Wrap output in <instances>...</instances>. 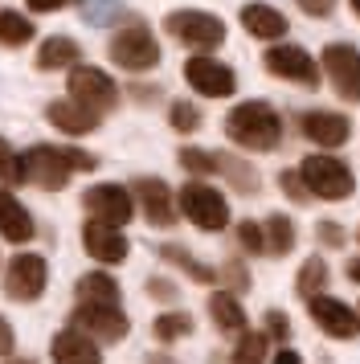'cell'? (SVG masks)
Instances as JSON below:
<instances>
[{"label":"cell","mask_w":360,"mask_h":364,"mask_svg":"<svg viewBox=\"0 0 360 364\" xmlns=\"http://www.w3.org/2000/svg\"><path fill=\"white\" fill-rule=\"evenodd\" d=\"M160 258H164V262H172L176 270H184V274H189L193 282H213V279H217L209 266H201V262L193 258V254H189V250L172 246V242H168V246H160Z\"/></svg>","instance_id":"cell-28"},{"label":"cell","mask_w":360,"mask_h":364,"mask_svg":"<svg viewBox=\"0 0 360 364\" xmlns=\"http://www.w3.org/2000/svg\"><path fill=\"white\" fill-rule=\"evenodd\" d=\"M238 242H242L245 254H262V250H266V230L254 225V221H242V225H238Z\"/></svg>","instance_id":"cell-35"},{"label":"cell","mask_w":360,"mask_h":364,"mask_svg":"<svg viewBox=\"0 0 360 364\" xmlns=\"http://www.w3.org/2000/svg\"><path fill=\"white\" fill-rule=\"evenodd\" d=\"M278 184H282V193H287L295 205H307V200H311V188L303 184V176H299V172H282V176H278Z\"/></svg>","instance_id":"cell-36"},{"label":"cell","mask_w":360,"mask_h":364,"mask_svg":"<svg viewBox=\"0 0 360 364\" xmlns=\"http://www.w3.org/2000/svg\"><path fill=\"white\" fill-rule=\"evenodd\" d=\"M49 356H53V364H102L98 344L86 336V331H78V328L58 331V336H53V344H49Z\"/></svg>","instance_id":"cell-18"},{"label":"cell","mask_w":360,"mask_h":364,"mask_svg":"<svg viewBox=\"0 0 360 364\" xmlns=\"http://www.w3.org/2000/svg\"><path fill=\"white\" fill-rule=\"evenodd\" d=\"M307 315L315 319V328L324 331V336H332V340H356L360 336V315L332 295L307 299Z\"/></svg>","instance_id":"cell-12"},{"label":"cell","mask_w":360,"mask_h":364,"mask_svg":"<svg viewBox=\"0 0 360 364\" xmlns=\"http://www.w3.org/2000/svg\"><path fill=\"white\" fill-rule=\"evenodd\" d=\"M82 209L90 213V221H102V225H115L119 230L135 213V197H131V188H123V184H95V188L82 193Z\"/></svg>","instance_id":"cell-9"},{"label":"cell","mask_w":360,"mask_h":364,"mask_svg":"<svg viewBox=\"0 0 360 364\" xmlns=\"http://www.w3.org/2000/svg\"><path fill=\"white\" fill-rule=\"evenodd\" d=\"M164 29L176 37L180 46H189V50H217L226 41L221 17H213L205 9H176V13L164 17Z\"/></svg>","instance_id":"cell-6"},{"label":"cell","mask_w":360,"mask_h":364,"mask_svg":"<svg viewBox=\"0 0 360 364\" xmlns=\"http://www.w3.org/2000/svg\"><path fill=\"white\" fill-rule=\"evenodd\" d=\"M295 4H299L307 17H327V13L336 9V0H295Z\"/></svg>","instance_id":"cell-38"},{"label":"cell","mask_w":360,"mask_h":364,"mask_svg":"<svg viewBox=\"0 0 360 364\" xmlns=\"http://www.w3.org/2000/svg\"><path fill=\"white\" fill-rule=\"evenodd\" d=\"M266 254H291L295 250V225H291V217H282V213H275V217H266Z\"/></svg>","instance_id":"cell-27"},{"label":"cell","mask_w":360,"mask_h":364,"mask_svg":"<svg viewBox=\"0 0 360 364\" xmlns=\"http://www.w3.org/2000/svg\"><path fill=\"white\" fill-rule=\"evenodd\" d=\"M78 303H98V307H119V287L111 274L90 270L78 279Z\"/></svg>","instance_id":"cell-23"},{"label":"cell","mask_w":360,"mask_h":364,"mask_svg":"<svg viewBox=\"0 0 360 364\" xmlns=\"http://www.w3.org/2000/svg\"><path fill=\"white\" fill-rule=\"evenodd\" d=\"M46 119L65 135H86V132H95L98 127V119L102 115H95L90 107H82V102H74V99H58V102H49L46 107Z\"/></svg>","instance_id":"cell-20"},{"label":"cell","mask_w":360,"mask_h":364,"mask_svg":"<svg viewBox=\"0 0 360 364\" xmlns=\"http://www.w3.org/2000/svg\"><path fill=\"white\" fill-rule=\"evenodd\" d=\"M299 127H303V135H307L315 148H344L348 135H352V123L340 111H307Z\"/></svg>","instance_id":"cell-17"},{"label":"cell","mask_w":360,"mask_h":364,"mask_svg":"<svg viewBox=\"0 0 360 364\" xmlns=\"http://www.w3.org/2000/svg\"><path fill=\"white\" fill-rule=\"evenodd\" d=\"M319 237H324L327 246H344V233H340L336 221H324V225H319Z\"/></svg>","instance_id":"cell-39"},{"label":"cell","mask_w":360,"mask_h":364,"mask_svg":"<svg viewBox=\"0 0 360 364\" xmlns=\"http://www.w3.org/2000/svg\"><path fill=\"white\" fill-rule=\"evenodd\" d=\"M319 62H324V74H327V82H332V90L344 102H360V50L356 46L332 41Z\"/></svg>","instance_id":"cell-8"},{"label":"cell","mask_w":360,"mask_h":364,"mask_svg":"<svg viewBox=\"0 0 360 364\" xmlns=\"http://www.w3.org/2000/svg\"><path fill=\"white\" fill-rule=\"evenodd\" d=\"M9 364H33V360H9Z\"/></svg>","instance_id":"cell-46"},{"label":"cell","mask_w":360,"mask_h":364,"mask_svg":"<svg viewBox=\"0 0 360 364\" xmlns=\"http://www.w3.org/2000/svg\"><path fill=\"white\" fill-rule=\"evenodd\" d=\"M217 172L233 181V188H242V193H254L258 188V172L242 160H233V156H217Z\"/></svg>","instance_id":"cell-30"},{"label":"cell","mask_w":360,"mask_h":364,"mask_svg":"<svg viewBox=\"0 0 360 364\" xmlns=\"http://www.w3.org/2000/svg\"><path fill=\"white\" fill-rule=\"evenodd\" d=\"M78 58H82L78 41L49 37V41H41V50H37V70H74V66H82Z\"/></svg>","instance_id":"cell-22"},{"label":"cell","mask_w":360,"mask_h":364,"mask_svg":"<svg viewBox=\"0 0 360 364\" xmlns=\"http://www.w3.org/2000/svg\"><path fill=\"white\" fill-rule=\"evenodd\" d=\"M147 291H152L156 299H176V287H172L168 279H152L147 282Z\"/></svg>","instance_id":"cell-41"},{"label":"cell","mask_w":360,"mask_h":364,"mask_svg":"<svg viewBox=\"0 0 360 364\" xmlns=\"http://www.w3.org/2000/svg\"><path fill=\"white\" fill-rule=\"evenodd\" d=\"M0 237H4V242H16V246L33 237L29 209H25L13 193H4V188H0Z\"/></svg>","instance_id":"cell-21"},{"label":"cell","mask_w":360,"mask_h":364,"mask_svg":"<svg viewBox=\"0 0 360 364\" xmlns=\"http://www.w3.org/2000/svg\"><path fill=\"white\" fill-rule=\"evenodd\" d=\"M266 356V336L262 331H242L238 348H233V364H262Z\"/></svg>","instance_id":"cell-31"},{"label":"cell","mask_w":360,"mask_h":364,"mask_svg":"<svg viewBox=\"0 0 360 364\" xmlns=\"http://www.w3.org/2000/svg\"><path fill=\"white\" fill-rule=\"evenodd\" d=\"M176 205H180V213L205 233H217V230L229 225V205H226V197H221V188H213V184H205V181L184 184L176 193Z\"/></svg>","instance_id":"cell-5"},{"label":"cell","mask_w":360,"mask_h":364,"mask_svg":"<svg viewBox=\"0 0 360 364\" xmlns=\"http://www.w3.org/2000/svg\"><path fill=\"white\" fill-rule=\"evenodd\" d=\"M348 279L360 282V258H352V262H348Z\"/></svg>","instance_id":"cell-44"},{"label":"cell","mask_w":360,"mask_h":364,"mask_svg":"<svg viewBox=\"0 0 360 364\" xmlns=\"http://www.w3.org/2000/svg\"><path fill=\"white\" fill-rule=\"evenodd\" d=\"M180 168L193 172V176H209V172H217V156L205 148H184L180 151Z\"/></svg>","instance_id":"cell-32"},{"label":"cell","mask_w":360,"mask_h":364,"mask_svg":"<svg viewBox=\"0 0 360 364\" xmlns=\"http://www.w3.org/2000/svg\"><path fill=\"white\" fill-rule=\"evenodd\" d=\"M193 331V315L189 311H164L156 315V323H152V336L160 340V344H176Z\"/></svg>","instance_id":"cell-25"},{"label":"cell","mask_w":360,"mask_h":364,"mask_svg":"<svg viewBox=\"0 0 360 364\" xmlns=\"http://www.w3.org/2000/svg\"><path fill=\"white\" fill-rule=\"evenodd\" d=\"M70 99L82 102V107H90L95 115H107V111H115V102H119V86L111 82L107 70L74 66L70 70Z\"/></svg>","instance_id":"cell-7"},{"label":"cell","mask_w":360,"mask_h":364,"mask_svg":"<svg viewBox=\"0 0 360 364\" xmlns=\"http://www.w3.org/2000/svg\"><path fill=\"white\" fill-rule=\"evenodd\" d=\"M270 364H303V356H299V352H291V348H282Z\"/></svg>","instance_id":"cell-43"},{"label":"cell","mask_w":360,"mask_h":364,"mask_svg":"<svg viewBox=\"0 0 360 364\" xmlns=\"http://www.w3.org/2000/svg\"><path fill=\"white\" fill-rule=\"evenodd\" d=\"M107 50H111L115 66H123L127 74H147V70L160 66V46H156L152 29L139 25V21H131V25H123V29H115Z\"/></svg>","instance_id":"cell-3"},{"label":"cell","mask_w":360,"mask_h":364,"mask_svg":"<svg viewBox=\"0 0 360 364\" xmlns=\"http://www.w3.org/2000/svg\"><path fill=\"white\" fill-rule=\"evenodd\" d=\"M168 123H172L176 132H196V127H201V111H196L193 102H172Z\"/></svg>","instance_id":"cell-34"},{"label":"cell","mask_w":360,"mask_h":364,"mask_svg":"<svg viewBox=\"0 0 360 364\" xmlns=\"http://www.w3.org/2000/svg\"><path fill=\"white\" fill-rule=\"evenodd\" d=\"M74 328L86 331L95 344H115L127 336V315L123 307H98V303H78L74 311Z\"/></svg>","instance_id":"cell-13"},{"label":"cell","mask_w":360,"mask_h":364,"mask_svg":"<svg viewBox=\"0 0 360 364\" xmlns=\"http://www.w3.org/2000/svg\"><path fill=\"white\" fill-rule=\"evenodd\" d=\"M13 352V328H9V319L0 315V356H9Z\"/></svg>","instance_id":"cell-42"},{"label":"cell","mask_w":360,"mask_h":364,"mask_svg":"<svg viewBox=\"0 0 360 364\" xmlns=\"http://www.w3.org/2000/svg\"><path fill=\"white\" fill-rule=\"evenodd\" d=\"M299 176L311 188V197H319V200H344V197H352V188H356L352 168L344 160H336V156H324V151L307 156L299 164Z\"/></svg>","instance_id":"cell-4"},{"label":"cell","mask_w":360,"mask_h":364,"mask_svg":"<svg viewBox=\"0 0 360 364\" xmlns=\"http://www.w3.org/2000/svg\"><path fill=\"white\" fill-rule=\"evenodd\" d=\"M242 29L250 37H258V41H282L287 37V17L270 4H262V0H250L242 9Z\"/></svg>","instance_id":"cell-19"},{"label":"cell","mask_w":360,"mask_h":364,"mask_svg":"<svg viewBox=\"0 0 360 364\" xmlns=\"http://www.w3.org/2000/svg\"><path fill=\"white\" fill-rule=\"evenodd\" d=\"M25 41H33V21L25 17V13H16V9H4V13H0V46L16 50V46H25Z\"/></svg>","instance_id":"cell-26"},{"label":"cell","mask_w":360,"mask_h":364,"mask_svg":"<svg viewBox=\"0 0 360 364\" xmlns=\"http://www.w3.org/2000/svg\"><path fill=\"white\" fill-rule=\"evenodd\" d=\"M262 66L270 70L275 78H287V82H303V86H315L319 82V66L303 46H270Z\"/></svg>","instance_id":"cell-14"},{"label":"cell","mask_w":360,"mask_h":364,"mask_svg":"<svg viewBox=\"0 0 360 364\" xmlns=\"http://www.w3.org/2000/svg\"><path fill=\"white\" fill-rule=\"evenodd\" d=\"M209 315H213V323H217L221 331H229V336H242L245 331V311H242V303L229 295V291L209 295Z\"/></svg>","instance_id":"cell-24"},{"label":"cell","mask_w":360,"mask_h":364,"mask_svg":"<svg viewBox=\"0 0 360 364\" xmlns=\"http://www.w3.org/2000/svg\"><path fill=\"white\" fill-rule=\"evenodd\" d=\"M324 287H327V262L324 258H307L303 270H299V279H295V291L303 299H315Z\"/></svg>","instance_id":"cell-29"},{"label":"cell","mask_w":360,"mask_h":364,"mask_svg":"<svg viewBox=\"0 0 360 364\" xmlns=\"http://www.w3.org/2000/svg\"><path fill=\"white\" fill-rule=\"evenodd\" d=\"M0 181L4 184L25 181V164H21V156L9 148V139H0Z\"/></svg>","instance_id":"cell-33"},{"label":"cell","mask_w":360,"mask_h":364,"mask_svg":"<svg viewBox=\"0 0 360 364\" xmlns=\"http://www.w3.org/2000/svg\"><path fill=\"white\" fill-rule=\"evenodd\" d=\"M82 250L95 258V262H123L127 258V233L123 230H115V225H102V221H86L82 225Z\"/></svg>","instance_id":"cell-16"},{"label":"cell","mask_w":360,"mask_h":364,"mask_svg":"<svg viewBox=\"0 0 360 364\" xmlns=\"http://www.w3.org/2000/svg\"><path fill=\"white\" fill-rule=\"evenodd\" d=\"M21 164H25V181L37 184V188H65L74 172H90L95 168V156H86L78 148H53V144H37L21 156Z\"/></svg>","instance_id":"cell-1"},{"label":"cell","mask_w":360,"mask_h":364,"mask_svg":"<svg viewBox=\"0 0 360 364\" xmlns=\"http://www.w3.org/2000/svg\"><path fill=\"white\" fill-rule=\"evenodd\" d=\"M356 237H360V230H356Z\"/></svg>","instance_id":"cell-47"},{"label":"cell","mask_w":360,"mask_h":364,"mask_svg":"<svg viewBox=\"0 0 360 364\" xmlns=\"http://www.w3.org/2000/svg\"><path fill=\"white\" fill-rule=\"evenodd\" d=\"M46 282H49V266H46L41 254H16L13 262H9V270H4V291H9V299H16V303L41 299Z\"/></svg>","instance_id":"cell-11"},{"label":"cell","mask_w":360,"mask_h":364,"mask_svg":"<svg viewBox=\"0 0 360 364\" xmlns=\"http://www.w3.org/2000/svg\"><path fill=\"white\" fill-rule=\"evenodd\" d=\"M184 82L193 86L196 95H205V99H229L238 90V74L226 62L209 58V53H196V58L184 62Z\"/></svg>","instance_id":"cell-10"},{"label":"cell","mask_w":360,"mask_h":364,"mask_svg":"<svg viewBox=\"0 0 360 364\" xmlns=\"http://www.w3.org/2000/svg\"><path fill=\"white\" fill-rule=\"evenodd\" d=\"M266 336L278 340V344H287V340H291V319L282 311H266Z\"/></svg>","instance_id":"cell-37"},{"label":"cell","mask_w":360,"mask_h":364,"mask_svg":"<svg viewBox=\"0 0 360 364\" xmlns=\"http://www.w3.org/2000/svg\"><path fill=\"white\" fill-rule=\"evenodd\" d=\"M131 197L139 200V209L152 225H172L176 221V200H172V188L160 181V176H139L131 184Z\"/></svg>","instance_id":"cell-15"},{"label":"cell","mask_w":360,"mask_h":364,"mask_svg":"<svg viewBox=\"0 0 360 364\" xmlns=\"http://www.w3.org/2000/svg\"><path fill=\"white\" fill-rule=\"evenodd\" d=\"M226 135L245 151H275L282 139V119L270 102H238L226 115Z\"/></svg>","instance_id":"cell-2"},{"label":"cell","mask_w":360,"mask_h":364,"mask_svg":"<svg viewBox=\"0 0 360 364\" xmlns=\"http://www.w3.org/2000/svg\"><path fill=\"white\" fill-rule=\"evenodd\" d=\"M352 13H356V17H360V0H352Z\"/></svg>","instance_id":"cell-45"},{"label":"cell","mask_w":360,"mask_h":364,"mask_svg":"<svg viewBox=\"0 0 360 364\" xmlns=\"http://www.w3.org/2000/svg\"><path fill=\"white\" fill-rule=\"evenodd\" d=\"M33 13H58V9H65V4H74V0H25Z\"/></svg>","instance_id":"cell-40"}]
</instances>
